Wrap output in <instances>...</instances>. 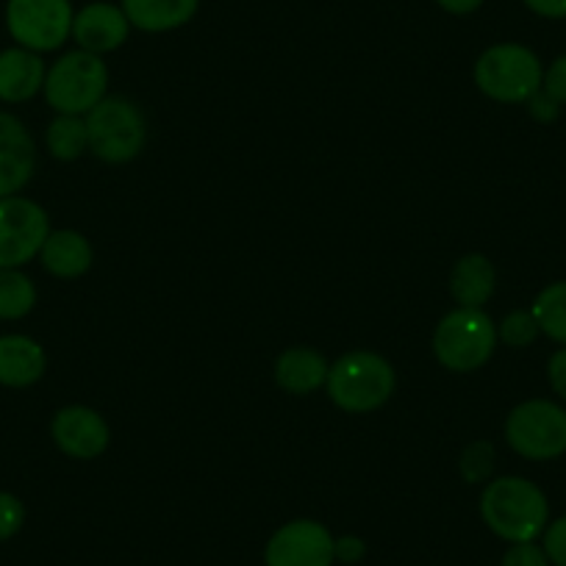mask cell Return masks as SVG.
Returning <instances> with one entry per match:
<instances>
[{
    "label": "cell",
    "instance_id": "23",
    "mask_svg": "<svg viewBox=\"0 0 566 566\" xmlns=\"http://www.w3.org/2000/svg\"><path fill=\"white\" fill-rule=\"evenodd\" d=\"M538 334H542V328H538L531 308H516V312L505 314V319L497 328V339L505 342L509 347H516V350L533 345Z\"/></svg>",
    "mask_w": 566,
    "mask_h": 566
},
{
    "label": "cell",
    "instance_id": "17",
    "mask_svg": "<svg viewBox=\"0 0 566 566\" xmlns=\"http://www.w3.org/2000/svg\"><path fill=\"white\" fill-rule=\"evenodd\" d=\"M200 0H123V12L128 23L148 34L181 29L198 12Z\"/></svg>",
    "mask_w": 566,
    "mask_h": 566
},
{
    "label": "cell",
    "instance_id": "30",
    "mask_svg": "<svg viewBox=\"0 0 566 566\" xmlns=\"http://www.w3.org/2000/svg\"><path fill=\"white\" fill-rule=\"evenodd\" d=\"M547 378L555 395L566 402V347L555 350L547 361Z\"/></svg>",
    "mask_w": 566,
    "mask_h": 566
},
{
    "label": "cell",
    "instance_id": "10",
    "mask_svg": "<svg viewBox=\"0 0 566 566\" xmlns=\"http://www.w3.org/2000/svg\"><path fill=\"white\" fill-rule=\"evenodd\" d=\"M266 566H334V536L314 520L277 527L264 549Z\"/></svg>",
    "mask_w": 566,
    "mask_h": 566
},
{
    "label": "cell",
    "instance_id": "22",
    "mask_svg": "<svg viewBox=\"0 0 566 566\" xmlns=\"http://www.w3.org/2000/svg\"><path fill=\"white\" fill-rule=\"evenodd\" d=\"M34 306V281L20 270H0V319H23Z\"/></svg>",
    "mask_w": 566,
    "mask_h": 566
},
{
    "label": "cell",
    "instance_id": "26",
    "mask_svg": "<svg viewBox=\"0 0 566 566\" xmlns=\"http://www.w3.org/2000/svg\"><path fill=\"white\" fill-rule=\"evenodd\" d=\"M542 547L547 553L549 564L553 566H566V516L549 522L542 533Z\"/></svg>",
    "mask_w": 566,
    "mask_h": 566
},
{
    "label": "cell",
    "instance_id": "2",
    "mask_svg": "<svg viewBox=\"0 0 566 566\" xmlns=\"http://www.w3.org/2000/svg\"><path fill=\"white\" fill-rule=\"evenodd\" d=\"M395 369L373 350H353L328 369L325 389L347 413H369L395 395Z\"/></svg>",
    "mask_w": 566,
    "mask_h": 566
},
{
    "label": "cell",
    "instance_id": "5",
    "mask_svg": "<svg viewBox=\"0 0 566 566\" xmlns=\"http://www.w3.org/2000/svg\"><path fill=\"white\" fill-rule=\"evenodd\" d=\"M497 342V325L483 308H455L437 325L433 353L450 373H475L494 356Z\"/></svg>",
    "mask_w": 566,
    "mask_h": 566
},
{
    "label": "cell",
    "instance_id": "16",
    "mask_svg": "<svg viewBox=\"0 0 566 566\" xmlns=\"http://www.w3.org/2000/svg\"><path fill=\"white\" fill-rule=\"evenodd\" d=\"M328 361L312 347H292L275 361V380L290 395H312L328 380Z\"/></svg>",
    "mask_w": 566,
    "mask_h": 566
},
{
    "label": "cell",
    "instance_id": "25",
    "mask_svg": "<svg viewBox=\"0 0 566 566\" xmlns=\"http://www.w3.org/2000/svg\"><path fill=\"white\" fill-rule=\"evenodd\" d=\"M25 522V505L14 494L0 492V542L18 536Z\"/></svg>",
    "mask_w": 566,
    "mask_h": 566
},
{
    "label": "cell",
    "instance_id": "33",
    "mask_svg": "<svg viewBox=\"0 0 566 566\" xmlns=\"http://www.w3.org/2000/svg\"><path fill=\"white\" fill-rule=\"evenodd\" d=\"M437 3L450 14H472L483 7V0H437Z\"/></svg>",
    "mask_w": 566,
    "mask_h": 566
},
{
    "label": "cell",
    "instance_id": "1",
    "mask_svg": "<svg viewBox=\"0 0 566 566\" xmlns=\"http://www.w3.org/2000/svg\"><path fill=\"white\" fill-rule=\"evenodd\" d=\"M481 516L494 536L509 544L536 542L549 525V503L527 478L505 475L481 494Z\"/></svg>",
    "mask_w": 566,
    "mask_h": 566
},
{
    "label": "cell",
    "instance_id": "29",
    "mask_svg": "<svg viewBox=\"0 0 566 566\" xmlns=\"http://www.w3.org/2000/svg\"><path fill=\"white\" fill-rule=\"evenodd\" d=\"M527 112H531V117L536 119V123L549 125L560 117V103L553 101V97H549L544 90H538L536 95L527 101Z\"/></svg>",
    "mask_w": 566,
    "mask_h": 566
},
{
    "label": "cell",
    "instance_id": "19",
    "mask_svg": "<svg viewBox=\"0 0 566 566\" xmlns=\"http://www.w3.org/2000/svg\"><path fill=\"white\" fill-rule=\"evenodd\" d=\"M40 261L53 277L73 281L90 272L92 244L78 231H51L40 250Z\"/></svg>",
    "mask_w": 566,
    "mask_h": 566
},
{
    "label": "cell",
    "instance_id": "24",
    "mask_svg": "<svg viewBox=\"0 0 566 566\" xmlns=\"http://www.w3.org/2000/svg\"><path fill=\"white\" fill-rule=\"evenodd\" d=\"M459 470L467 483H481L492 475L494 470V448L489 442H472L470 448L461 453Z\"/></svg>",
    "mask_w": 566,
    "mask_h": 566
},
{
    "label": "cell",
    "instance_id": "8",
    "mask_svg": "<svg viewBox=\"0 0 566 566\" xmlns=\"http://www.w3.org/2000/svg\"><path fill=\"white\" fill-rule=\"evenodd\" d=\"M70 0H9L7 29L20 48L34 53L59 51L73 36Z\"/></svg>",
    "mask_w": 566,
    "mask_h": 566
},
{
    "label": "cell",
    "instance_id": "12",
    "mask_svg": "<svg viewBox=\"0 0 566 566\" xmlns=\"http://www.w3.org/2000/svg\"><path fill=\"white\" fill-rule=\"evenodd\" d=\"M36 170V145L14 114L0 112V198L18 195Z\"/></svg>",
    "mask_w": 566,
    "mask_h": 566
},
{
    "label": "cell",
    "instance_id": "21",
    "mask_svg": "<svg viewBox=\"0 0 566 566\" xmlns=\"http://www.w3.org/2000/svg\"><path fill=\"white\" fill-rule=\"evenodd\" d=\"M538 328L544 336L566 347V281H555L544 286L531 306Z\"/></svg>",
    "mask_w": 566,
    "mask_h": 566
},
{
    "label": "cell",
    "instance_id": "15",
    "mask_svg": "<svg viewBox=\"0 0 566 566\" xmlns=\"http://www.w3.org/2000/svg\"><path fill=\"white\" fill-rule=\"evenodd\" d=\"M48 358L40 342L23 334L0 336V384L9 389L34 386L45 375Z\"/></svg>",
    "mask_w": 566,
    "mask_h": 566
},
{
    "label": "cell",
    "instance_id": "27",
    "mask_svg": "<svg viewBox=\"0 0 566 566\" xmlns=\"http://www.w3.org/2000/svg\"><path fill=\"white\" fill-rule=\"evenodd\" d=\"M500 566H553V564H549L544 547H538L536 542H522V544H511Z\"/></svg>",
    "mask_w": 566,
    "mask_h": 566
},
{
    "label": "cell",
    "instance_id": "32",
    "mask_svg": "<svg viewBox=\"0 0 566 566\" xmlns=\"http://www.w3.org/2000/svg\"><path fill=\"white\" fill-rule=\"evenodd\" d=\"M533 14L547 20H564L566 18V0H522Z\"/></svg>",
    "mask_w": 566,
    "mask_h": 566
},
{
    "label": "cell",
    "instance_id": "11",
    "mask_svg": "<svg viewBox=\"0 0 566 566\" xmlns=\"http://www.w3.org/2000/svg\"><path fill=\"white\" fill-rule=\"evenodd\" d=\"M51 437L64 455L78 461L97 459L108 448V424L97 411L86 406H67L56 411Z\"/></svg>",
    "mask_w": 566,
    "mask_h": 566
},
{
    "label": "cell",
    "instance_id": "3",
    "mask_svg": "<svg viewBox=\"0 0 566 566\" xmlns=\"http://www.w3.org/2000/svg\"><path fill=\"white\" fill-rule=\"evenodd\" d=\"M544 67L536 53L516 42L492 45L475 62V84L497 103H527L542 90Z\"/></svg>",
    "mask_w": 566,
    "mask_h": 566
},
{
    "label": "cell",
    "instance_id": "4",
    "mask_svg": "<svg viewBox=\"0 0 566 566\" xmlns=\"http://www.w3.org/2000/svg\"><path fill=\"white\" fill-rule=\"evenodd\" d=\"M84 119L86 134H90V150L108 165L136 159L148 142L145 114L128 97H103Z\"/></svg>",
    "mask_w": 566,
    "mask_h": 566
},
{
    "label": "cell",
    "instance_id": "28",
    "mask_svg": "<svg viewBox=\"0 0 566 566\" xmlns=\"http://www.w3.org/2000/svg\"><path fill=\"white\" fill-rule=\"evenodd\" d=\"M542 90L547 92L553 101H558L560 106H566V53L555 59V62L544 70Z\"/></svg>",
    "mask_w": 566,
    "mask_h": 566
},
{
    "label": "cell",
    "instance_id": "20",
    "mask_svg": "<svg viewBox=\"0 0 566 566\" xmlns=\"http://www.w3.org/2000/svg\"><path fill=\"white\" fill-rule=\"evenodd\" d=\"M48 150L53 159L59 161H75L90 150V134H86V119L75 117V114H59L51 125H48Z\"/></svg>",
    "mask_w": 566,
    "mask_h": 566
},
{
    "label": "cell",
    "instance_id": "6",
    "mask_svg": "<svg viewBox=\"0 0 566 566\" xmlns=\"http://www.w3.org/2000/svg\"><path fill=\"white\" fill-rule=\"evenodd\" d=\"M108 67L101 56L86 51L64 53L45 75V101L59 114H75L84 117L97 103L106 97Z\"/></svg>",
    "mask_w": 566,
    "mask_h": 566
},
{
    "label": "cell",
    "instance_id": "7",
    "mask_svg": "<svg viewBox=\"0 0 566 566\" xmlns=\"http://www.w3.org/2000/svg\"><path fill=\"white\" fill-rule=\"evenodd\" d=\"M511 450L527 461H553L566 453V408L553 400H525L505 419Z\"/></svg>",
    "mask_w": 566,
    "mask_h": 566
},
{
    "label": "cell",
    "instance_id": "18",
    "mask_svg": "<svg viewBox=\"0 0 566 566\" xmlns=\"http://www.w3.org/2000/svg\"><path fill=\"white\" fill-rule=\"evenodd\" d=\"M497 286V272L492 261L481 253H470L455 261L450 275V292L459 308H483Z\"/></svg>",
    "mask_w": 566,
    "mask_h": 566
},
{
    "label": "cell",
    "instance_id": "31",
    "mask_svg": "<svg viewBox=\"0 0 566 566\" xmlns=\"http://www.w3.org/2000/svg\"><path fill=\"white\" fill-rule=\"evenodd\" d=\"M364 553H367V544H364L358 536L334 538L336 560H345V564H356V560L364 558Z\"/></svg>",
    "mask_w": 566,
    "mask_h": 566
},
{
    "label": "cell",
    "instance_id": "14",
    "mask_svg": "<svg viewBox=\"0 0 566 566\" xmlns=\"http://www.w3.org/2000/svg\"><path fill=\"white\" fill-rule=\"evenodd\" d=\"M45 62L29 48H9L0 53V101L25 103L45 86Z\"/></svg>",
    "mask_w": 566,
    "mask_h": 566
},
{
    "label": "cell",
    "instance_id": "9",
    "mask_svg": "<svg viewBox=\"0 0 566 566\" xmlns=\"http://www.w3.org/2000/svg\"><path fill=\"white\" fill-rule=\"evenodd\" d=\"M51 220L40 203L20 195L0 198V270H20L40 255Z\"/></svg>",
    "mask_w": 566,
    "mask_h": 566
},
{
    "label": "cell",
    "instance_id": "13",
    "mask_svg": "<svg viewBox=\"0 0 566 566\" xmlns=\"http://www.w3.org/2000/svg\"><path fill=\"white\" fill-rule=\"evenodd\" d=\"M128 18H125L123 7L114 3H90L73 18V40L78 42L81 51L95 53H112L128 40Z\"/></svg>",
    "mask_w": 566,
    "mask_h": 566
}]
</instances>
